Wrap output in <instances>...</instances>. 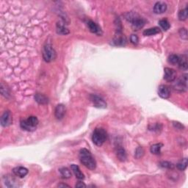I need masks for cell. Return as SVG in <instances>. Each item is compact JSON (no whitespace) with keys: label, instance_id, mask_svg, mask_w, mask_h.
Masks as SVG:
<instances>
[{"label":"cell","instance_id":"obj_9","mask_svg":"<svg viewBox=\"0 0 188 188\" xmlns=\"http://www.w3.org/2000/svg\"><path fill=\"white\" fill-rule=\"evenodd\" d=\"M164 71H165L164 79L167 82H173L177 79V72L175 70L170 68H165Z\"/></svg>","mask_w":188,"mask_h":188},{"label":"cell","instance_id":"obj_31","mask_svg":"<svg viewBox=\"0 0 188 188\" xmlns=\"http://www.w3.org/2000/svg\"><path fill=\"white\" fill-rule=\"evenodd\" d=\"M130 41L133 44H138V41H139V38L136 35H131L130 37Z\"/></svg>","mask_w":188,"mask_h":188},{"label":"cell","instance_id":"obj_24","mask_svg":"<svg viewBox=\"0 0 188 188\" xmlns=\"http://www.w3.org/2000/svg\"><path fill=\"white\" fill-rule=\"evenodd\" d=\"M177 168L180 170H184L187 167V159L184 158L177 165Z\"/></svg>","mask_w":188,"mask_h":188},{"label":"cell","instance_id":"obj_15","mask_svg":"<svg viewBox=\"0 0 188 188\" xmlns=\"http://www.w3.org/2000/svg\"><path fill=\"white\" fill-rule=\"evenodd\" d=\"M71 170H73L74 175L76 176V177L78 179H80V180H82V179H85V176H84L83 172L80 170L79 167L78 165H73H73H71Z\"/></svg>","mask_w":188,"mask_h":188},{"label":"cell","instance_id":"obj_7","mask_svg":"<svg viewBox=\"0 0 188 188\" xmlns=\"http://www.w3.org/2000/svg\"><path fill=\"white\" fill-rule=\"evenodd\" d=\"M90 98L96 107H98V108H106V107H107V103L105 102V100L102 98H101L100 96H99L92 94V95H90Z\"/></svg>","mask_w":188,"mask_h":188},{"label":"cell","instance_id":"obj_32","mask_svg":"<svg viewBox=\"0 0 188 188\" xmlns=\"http://www.w3.org/2000/svg\"><path fill=\"white\" fill-rule=\"evenodd\" d=\"M173 126L178 129H182L183 128H184V126L182 125V124L179 122H173Z\"/></svg>","mask_w":188,"mask_h":188},{"label":"cell","instance_id":"obj_26","mask_svg":"<svg viewBox=\"0 0 188 188\" xmlns=\"http://www.w3.org/2000/svg\"><path fill=\"white\" fill-rule=\"evenodd\" d=\"M159 24H160V26L161 27V28L163 30H165V31H167V30H169V28L170 27V23H169V21L167 19L160 20Z\"/></svg>","mask_w":188,"mask_h":188},{"label":"cell","instance_id":"obj_21","mask_svg":"<svg viewBox=\"0 0 188 188\" xmlns=\"http://www.w3.org/2000/svg\"><path fill=\"white\" fill-rule=\"evenodd\" d=\"M60 173L63 179H69L71 177V173L67 167H62L60 169Z\"/></svg>","mask_w":188,"mask_h":188},{"label":"cell","instance_id":"obj_14","mask_svg":"<svg viewBox=\"0 0 188 188\" xmlns=\"http://www.w3.org/2000/svg\"><path fill=\"white\" fill-rule=\"evenodd\" d=\"M88 27L89 28V30H90L91 32L97 34V35H100L101 28L95 23V22H93V21H88Z\"/></svg>","mask_w":188,"mask_h":188},{"label":"cell","instance_id":"obj_28","mask_svg":"<svg viewBox=\"0 0 188 188\" xmlns=\"http://www.w3.org/2000/svg\"><path fill=\"white\" fill-rule=\"evenodd\" d=\"M144 153H145L144 149H143L142 147H139V148H138L136 149L135 157L137 159H140L141 157H142L143 156V155H144Z\"/></svg>","mask_w":188,"mask_h":188},{"label":"cell","instance_id":"obj_27","mask_svg":"<svg viewBox=\"0 0 188 188\" xmlns=\"http://www.w3.org/2000/svg\"><path fill=\"white\" fill-rule=\"evenodd\" d=\"M168 63H170L172 65H177L178 64L179 60V57L177 54H171L168 57Z\"/></svg>","mask_w":188,"mask_h":188},{"label":"cell","instance_id":"obj_18","mask_svg":"<svg viewBox=\"0 0 188 188\" xmlns=\"http://www.w3.org/2000/svg\"><path fill=\"white\" fill-rule=\"evenodd\" d=\"M35 99L40 105H45L48 103V98L41 93H36L35 96Z\"/></svg>","mask_w":188,"mask_h":188},{"label":"cell","instance_id":"obj_2","mask_svg":"<svg viewBox=\"0 0 188 188\" xmlns=\"http://www.w3.org/2000/svg\"><path fill=\"white\" fill-rule=\"evenodd\" d=\"M107 140V132L104 129L97 128L93 131L92 135V141L96 146H101Z\"/></svg>","mask_w":188,"mask_h":188},{"label":"cell","instance_id":"obj_11","mask_svg":"<svg viewBox=\"0 0 188 188\" xmlns=\"http://www.w3.org/2000/svg\"><path fill=\"white\" fill-rule=\"evenodd\" d=\"M66 112V108L65 107V105L60 104V105H58L56 107L55 110H54V115H55V117L57 118V119H58V120H61L64 117Z\"/></svg>","mask_w":188,"mask_h":188},{"label":"cell","instance_id":"obj_16","mask_svg":"<svg viewBox=\"0 0 188 188\" xmlns=\"http://www.w3.org/2000/svg\"><path fill=\"white\" fill-rule=\"evenodd\" d=\"M178 64H179V67L180 69L184 70V71H187L188 67L187 56L183 55L182 57H179V60Z\"/></svg>","mask_w":188,"mask_h":188},{"label":"cell","instance_id":"obj_25","mask_svg":"<svg viewBox=\"0 0 188 188\" xmlns=\"http://www.w3.org/2000/svg\"><path fill=\"white\" fill-rule=\"evenodd\" d=\"M188 15L187 12V8H185L184 9L181 10L179 13V19L180 21H184V20L187 19Z\"/></svg>","mask_w":188,"mask_h":188},{"label":"cell","instance_id":"obj_19","mask_svg":"<svg viewBox=\"0 0 188 188\" xmlns=\"http://www.w3.org/2000/svg\"><path fill=\"white\" fill-rule=\"evenodd\" d=\"M160 32V30L158 27H152V28H149L148 30H146L143 32V35L146 36H151V35H154L156 34H158Z\"/></svg>","mask_w":188,"mask_h":188},{"label":"cell","instance_id":"obj_23","mask_svg":"<svg viewBox=\"0 0 188 188\" xmlns=\"http://www.w3.org/2000/svg\"><path fill=\"white\" fill-rule=\"evenodd\" d=\"M162 147V143H157V144H154L151 146L150 151L154 154H159L160 153V150H161Z\"/></svg>","mask_w":188,"mask_h":188},{"label":"cell","instance_id":"obj_34","mask_svg":"<svg viewBox=\"0 0 188 188\" xmlns=\"http://www.w3.org/2000/svg\"><path fill=\"white\" fill-rule=\"evenodd\" d=\"M57 187H69V185H68V184H58Z\"/></svg>","mask_w":188,"mask_h":188},{"label":"cell","instance_id":"obj_8","mask_svg":"<svg viewBox=\"0 0 188 188\" xmlns=\"http://www.w3.org/2000/svg\"><path fill=\"white\" fill-rule=\"evenodd\" d=\"M12 115L10 111H5L1 117V125L4 127L9 126L12 124Z\"/></svg>","mask_w":188,"mask_h":188},{"label":"cell","instance_id":"obj_10","mask_svg":"<svg viewBox=\"0 0 188 188\" xmlns=\"http://www.w3.org/2000/svg\"><path fill=\"white\" fill-rule=\"evenodd\" d=\"M158 94L162 99H168L170 96V89L167 85H160L158 89Z\"/></svg>","mask_w":188,"mask_h":188},{"label":"cell","instance_id":"obj_30","mask_svg":"<svg viewBox=\"0 0 188 188\" xmlns=\"http://www.w3.org/2000/svg\"><path fill=\"white\" fill-rule=\"evenodd\" d=\"M179 35H180L182 38L185 39V40L187 39V31L185 28L180 29V30H179Z\"/></svg>","mask_w":188,"mask_h":188},{"label":"cell","instance_id":"obj_4","mask_svg":"<svg viewBox=\"0 0 188 188\" xmlns=\"http://www.w3.org/2000/svg\"><path fill=\"white\" fill-rule=\"evenodd\" d=\"M39 121L35 116H30L27 119L22 120L21 121V127L26 131H32L36 129V126L38 125Z\"/></svg>","mask_w":188,"mask_h":188},{"label":"cell","instance_id":"obj_22","mask_svg":"<svg viewBox=\"0 0 188 188\" xmlns=\"http://www.w3.org/2000/svg\"><path fill=\"white\" fill-rule=\"evenodd\" d=\"M113 42L116 46H124L126 43V39L124 36L118 35V36H117L114 39Z\"/></svg>","mask_w":188,"mask_h":188},{"label":"cell","instance_id":"obj_20","mask_svg":"<svg viewBox=\"0 0 188 188\" xmlns=\"http://www.w3.org/2000/svg\"><path fill=\"white\" fill-rule=\"evenodd\" d=\"M57 34L59 35H66L67 34L69 33V30L66 28L64 25L62 24H57Z\"/></svg>","mask_w":188,"mask_h":188},{"label":"cell","instance_id":"obj_17","mask_svg":"<svg viewBox=\"0 0 188 188\" xmlns=\"http://www.w3.org/2000/svg\"><path fill=\"white\" fill-rule=\"evenodd\" d=\"M116 155H117L118 159L120 161H125L126 159V151L124 150V148L122 147H118L116 150Z\"/></svg>","mask_w":188,"mask_h":188},{"label":"cell","instance_id":"obj_12","mask_svg":"<svg viewBox=\"0 0 188 188\" xmlns=\"http://www.w3.org/2000/svg\"><path fill=\"white\" fill-rule=\"evenodd\" d=\"M167 10V5L163 2H157L154 6V12L157 14L165 13Z\"/></svg>","mask_w":188,"mask_h":188},{"label":"cell","instance_id":"obj_3","mask_svg":"<svg viewBox=\"0 0 188 188\" xmlns=\"http://www.w3.org/2000/svg\"><path fill=\"white\" fill-rule=\"evenodd\" d=\"M126 18L128 21L131 22L133 28L136 30L141 29L146 23V21L136 13H128L127 16H126Z\"/></svg>","mask_w":188,"mask_h":188},{"label":"cell","instance_id":"obj_1","mask_svg":"<svg viewBox=\"0 0 188 188\" xmlns=\"http://www.w3.org/2000/svg\"><path fill=\"white\" fill-rule=\"evenodd\" d=\"M79 160L84 166L90 170H94L96 167V162L91 153L86 148H83L79 151Z\"/></svg>","mask_w":188,"mask_h":188},{"label":"cell","instance_id":"obj_29","mask_svg":"<svg viewBox=\"0 0 188 188\" xmlns=\"http://www.w3.org/2000/svg\"><path fill=\"white\" fill-rule=\"evenodd\" d=\"M160 166L162 167H164V168H168V169L173 168V165L171 162H167V161H163V162H160Z\"/></svg>","mask_w":188,"mask_h":188},{"label":"cell","instance_id":"obj_13","mask_svg":"<svg viewBox=\"0 0 188 188\" xmlns=\"http://www.w3.org/2000/svg\"><path fill=\"white\" fill-rule=\"evenodd\" d=\"M13 173L16 176V177L23 178L28 173V170L24 167L18 166L13 169Z\"/></svg>","mask_w":188,"mask_h":188},{"label":"cell","instance_id":"obj_33","mask_svg":"<svg viewBox=\"0 0 188 188\" xmlns=\"http://www.w3.org/2000/svg\"><path fill=\"white\" fill-rule=\"evenodd\" d=\"M76 187H86V184H84L83 182H78L77 184L75 185Z\"/></svg>","mask_w":188,"mask_h":188},{"label":"cell","instance_id":"obj_6","mask_svg":"<svg viewBox=\"0 0 188 188\" xmlns=\"http://www.w3.org/2000/svg\"><path fill=\"white\" fill-rule=\"evenodd\" d=\"M187 88V75L184 74L178 79L174 85V89L180 92H184Z\"/></svg>","mask_w":188,"mask_h":188},{"label":"cell","instance_id":"obj_5","mask_svg":"<svg viewBox=\"0 0 188 188\" xmlns=\"http://www.w3.org/2000/svg\"><path fill=\"white\" fill-rule=\"evenodd\" d=\"M56 54L50 44H47L44 46V51H43V57L46 62L49 63L52 61L55 58Z\"/></svg>","mask_w":188,"mask_h":188}]
</instances>
